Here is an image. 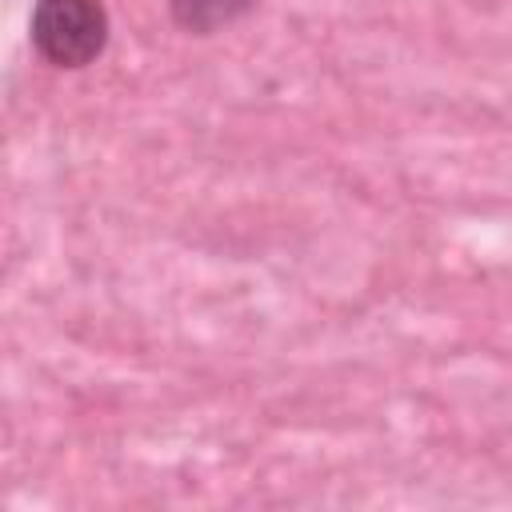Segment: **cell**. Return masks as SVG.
<instances>
[{"label":"cell","mask_w":512,"mask_h":512,"mask_svg":"<svg viewBox=\"0 0 512 512\" xmlns=\"http://www.w3.org/2000/svg\"><path fill=\"white\" fill-rule=\"evenodd\" d=\"M28 36L44 64L60 72H80L104 56L112 20L100 0H36Z\"/></svg>","instance_id":"6da1fadb"},{"label":"cell","mask_w":512,"mask_h":512,"mask_svg":"<svg viewBox=\"0 0 512 512\" xmlns=\"http://www.w3.org/2000/svg\"><path fill=\"white\" fill-rule=\"evenodd\" d=\"M256 0H168V12L176 20L180 32L188 36H212L228 24H236L240 16L252 12Z\"/></svg>","instance_id":"7a4b0ae2"}]
</instances>
